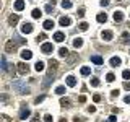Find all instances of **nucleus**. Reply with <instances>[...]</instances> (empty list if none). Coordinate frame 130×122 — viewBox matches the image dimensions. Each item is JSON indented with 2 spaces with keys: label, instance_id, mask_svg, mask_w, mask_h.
Here are the masks:
<instances>
[{
  "label": "nucleus",
  "instance_id": "obj_48",
  "mask_svg": "<svg viewBox=\"0 0 130 122\" xmlns=\"http://www.w3.org/2000/svg\"><path fill=\"white\" fill-rule=\"evenodd\" d=\"M124 88H125V90H130V83H125V85H124Z\"/></svg>",
  "mask_w": 130,
  "mask_h": 122
},
{
  "label": "nucleus",
  "instance_id": "obj_44",
  "mask_svg": "<svg viewBox=\"0 0 130 122\" xmlns=\"http://www.w3.org/2000/svg\"><path fill=\"white\" fill-rule=\"evenodd\" d=\"M31 122H41V119H39V116H34V117H33V121Z\"/></svg>",
  "mask_w": 130,
  "mask_h": 122
},
{
  "label": "nucleus",
  "instance_id": "obj_13",
  "mask_svg": "<svg viewBox=\"0 0 130 122\" xmlns=\"http://www.w3.org/2000/svg\"><path fill=\"white\" fill-rule=\"evenodd\" d=\"M101 38L104 39V41H111L112 38H114V34H112V31H102V34H101Z\"/></svg>",
  "mask_w": 130,
  "mask_h": 122
},
{
  "label": "nucleus",
  "instance_id": "obj_22",
  "mask_svg": "<svg viewBox=\"0 0 130 122\" xmlns=\"http://www.w3.org/2000/svg\"><path fill=\"white\" fill-rule=\"evenodd\" d=\"M13 42H16L18 46H21V44H26V41H25V39H21L20 36H16V34L13 36Z\"/></svg>",
  "mask_w": 130,
  "mask_h": 122
},
{
  "label": "nucleus",
  "instance_id": "obj_10",
  "mask_svg": "<svg viewBox=\"0 0 130 122\" xmlns=\"http://www.w3.org/2000/svg\"><path fill=\"white\" fill-rule=\"evenodd\" d=\"M90 59H91V62H93L94 65H102V62H104V59L101 56H93V57H90Z\"/></svg>",
  "mask_w": 130,
  "mask_h": 122
},
{
  "label": "nucleus",
  "instance_id": "obj_38",
  "mask_svg": "<svg viewBox=\"0 0 130 122\" xmlns=\"http://www.w3.org/2000/svg\"><path fill=\"white\" fill-rule=\"evenodd\" d=\"M86 111H88L90 114H94V112H96V106H88V109H86Z\"/></svg>",
  "mask_w": 130,
  "mask_h": 122
},
{
  "label": "nucleus",
  "instance_id": "obj_14",
  "mask_svg": "<svg viewBox=\"0 0 130 122\" xmlns=\"http://www.w3.org/2000/svg\"><path fill=\"white\" fill-rule=\"evenodd\" d=\"M13 7H15V10H18V11H21V10L25 8V2H23V0H15Z\"/></svg>",
  "mask_w": 130,
  "mask_h": 122
},
{
  "label": "nucleus",
  "instance_id": "obj_17",
  "mask_svg": "<svg viewBox=\"0 0 130 122\" xmlns=\"http://www.w3.org/2000/svg\"><path fill=\"white\" fill-rule=\"evenodd\" d=\"M96 20H98V23H106V21H107V15H106V13H98Z\"/></svg>",
  "mask_w": 130,
  "mask_h": 122
},
{
  "label": "nucleus",
  "instance_id": "obj_6",
  "mask_svg": "<svg viewBox=\"0 0 130 122\" xmlns=\"http://www.w3.org/2000/svg\"><path fill=\"white\" fill-rule=\"evenodd\" d=\"M65 83H67V86H70V88H73L75 85H76V78H75L73 75H68L67 78H65Z\"/></svg>",
  "mask_w": 130,
  "mask_h": 122
},
{
  "label": "nucleus",
  "instance_id": "obj_12",
  "mask_svg": "<svg viewBox=\"0 0 130 122\" xmlns=\"http://www.w3.org/2000/svg\"><path fill=\"white\" fill-rule=\"evenodd\" d=\"M114 21L115 23H122L124 21V13L122 11H114Z\"/></svg>",
  "mask_w": 130,
  "mask_h": 122
},
{
  "label": "nucleus",
  "instance_id": "obj_3",
  "mask_svg": "<svg viewBox=\"0 0 130 122\" xmlns=\"http://www.w3.org/2000/svg\"><path fill=\"white\" fill-rule=\"evenodd\" d=\"M16 68H18V73H20V75H26V73L29 72L28 64H25V62H20L18 65H16Z\"/></svg>",
  "mask_w": 130,
  "mask_h": 122
},
{
  "label": "nucleus",
  "instance_id": "obj_11",
  "mask_svg": "<svg viewBox=\"0 0 130 122\" xmlns=\"http://www.w3.org/2000/svg\"><path fill=\"white\" fill-rule=\"evenodd\" d=\"M109 64H111V67H119L122 64V59L120 57H111V62H109Z\"/></svg>",
  "mask_w": 130,
  "mask_h": 122
},
{
  "label": "nucleus",
  "instance_id": "obj_45",
  "mask_svg": "<svg viewBox=\"0 0 130 122\" xmlns=\"http://www.w3.org/2000/svg\"><path fill=\"white\" fill-rule=\"evenodd\" d=\"M78 101H80V103H85V101H86V96H80Z\"/></svg>",
  "mask_w": 130,
  "mask_h": 122
},
{
  "label": "nucleus",
  "instance_id": "obj_18",
  "mask_svg": "<svg viewBox=\"0 0 130 122\" xmlns=\"http://www.w3.org/2000/svg\"><path fill=\"white\" fill-rule=\"evenodd\" d=\"M18 15H10V18H8V23L10 25H11V26H15V25H16V23H18Z\"/></svg>",
  "mask_w": 130,
  "mask_h": 122
},
{
  "label": "nucleus",
  "instance_id": "obj_7",
  "mask_svg": "<svg viewBox=\"0 0 130 122\" xmlns=\"http://www.w3.org/2000/svg\"><path fill=\"white\" fill-rule=\"evenodd\" d=\"M54 41H55V42H62V41H65V34L62 33V31L54 33Z\"/></svg>",
  "mask_w": 130,
  "mask_h": 122
},
{
  "label": "nucleus",
  "instance_id": "obj_28",
  "mask_svg": "<svg viewBox=\"0 0 130 122\" xmlns=\"http://www.w3.org/2000/svg\"><path fill=\"white\" fill-rule=\"evenodd\" d=\"M49 65H50V68H52V70H55L57 67H59V62H57V60H52V59H50V60H49Z\"/></svg>",
  "mask_w": 130,
  "mask_h": 122
},
{
  "label": "nucleus",
  "instance_id": "obj_40",
  "mask_svg": "<svg viewBox=\"0 0 130 122\" xmlns=\"http://www.w3.org/2000/svg\"><path fill=\"white\" fill-rule=\"evenodd\" d=\"M115 121H117V117H115L114 114H112V116H109V117H107V122H115Z\"/></svg>",
  "mask_w": 130,
  "mask_h": 122
},
{
  "label": "nucleus",
  "instance_id": "obj_37",
  "mask_svg": "<svg viewBox=\"0 0 130 122\" xmlns=\"http://www.w3.org/2000/svg\"><path fill=\"white\" fill-rule=\"evenodd\" d=\"M93 101L94 103H99V101H101V94H98V93L93 94Z\"/></svg>",
  "mask_w": 130,
  "mask_h": 122
},
{
  "label": "nucleus",
  "instance_id": "obj_19",
  "mask_svg": "<svg viewBox=\"0 0 130 122\" xmlns=\"http://www.w3.org/2000/svg\"><path fill=\"white\" fill-rule=\"evenodd\" d=\"M5 51H7V52H13V51H15V42H13V41H8L7 46H5Z\"/></svg>",
  "mask_w": 130,
  "mask_h": 122
},
{
  "label": "nucleus",
  "instance_id": "obj_4",
  "mask_svg": "<svg viewBox=\"0 0 130 122\" xmlns=\"http://www.w3.org/2000/svg\"><path fill=\"white\" fill-rule=\"evenodd\" d=\"M31 31H33V25L31 23H23L21 25V33L23 34H29Z\"/></svg>",
  "mask_w": 130,
  "mask_h": 122
},
{
  "label": "nucleus",
  "instance_id": "obj_33",
  "mask_svg": "<svg viewBox=\"0 0 130 122\" xmlns=\"http://www.w3.org/2000/svg\"><path fill=\"white\" fill-rule=\"evenodd\" d=\"M91 86H94V88H96V86H99V80H98L96 76L91 78Z\"/></svg>",
  "mask_w": 130,
  "mask_h": 122
},
{
  "label": "nucleus",
  "instance_id": "obj_42",
  "mask_svg": "<svg viewBox=\"0 0 130 122\" xmlns=\"http://www.w3.org/2000/svg\"><path fill=\"white\" fill-rule=\"evenodd\" d=\"M83 15H85V8L81 7V8L78 10V16H80V18H83Z\"/></svg>",
  "mask_w": 130,
  "mask_h": 122
},
{
  "label": "nucleus",
  "instance_id": "obj_35",
  "mask_svg": "<svg viewBox=\"0 0 130 122\" xmlns=\"http://www.w3.org/2000/svg\"><path fill=\"white\" fill-rule=\"evenodd\" d=\"M44 39H46V33H42V34H39V36L36 38V41H37V42H42Z\"/></svg>",
  "mask_w": 130,
  "mask_h": 122
},
{
  "label": "nucleus",
  "instance_id": "obj_24",
  "mask_svg": "<svg viewBox=\"0 0 130 122\" xmlns=\"http://www.w3.org/2000/svg\"><path fill=\"white\" fill-rule=\"evenodd\" d=\"M54 5H55V0H52L49 5H46V11L47 13H52V11H54Z\"/></svg>",
  "mask_w": 130,
  "mask_h": 122
},
{
  "label": "nucleus",
  "instance_id": "obj_39",
  "mask_svg": "<svg viewBox=\"0 0 130 122\" xmlns=\"http://www.w3.org/2000/svg\"><path fill=\"white\" fill-rule=\"evenodd\" d=\"M122 39H124V41H127V39H130V34L127 33V31H125V33H122Z\"/></svg>",
  "mask_w": 130,
  "mask_h": 122
},
{
  "label": "nucleus",
  "instance_id": "obj_41",
  "mask_svg": "<svg viewBox=\"0 0 130 122\" xmlns=\"http://www.w3.org/2000/svg\"><path fill=\"white\" fill-rule=\"evenodd\" d=\"M42 101H44V96H39V98H36V99H34V103H36V104L42 103Z\"/></svg>",
  "mask_w": 130,
  "mask_h": 122
},
{
  "label": "nucleus",
  "instance_id": "obj_9",
  "mask_svg": "<svg viewBox=\"0 0 130 122\" xmlns=\"http://www.w3.org/2000/svg\"><path fill=\"white\" fill-rule=\"evenodd\" d=\"M33 57V52L29 51V49H25V51H21V59L23 60H29Z\"/></svg>",
  "mask_w": 130,
  "mask_h": 122
},
{
  "label": "nucleus",
  "instance_id": "obj_32",
  "mask_svg": "<svg viewBox=\"0 0 130 122\" xmlns=\"http://www.w3.org/2000/svg\"><path fill=\"white\" fill-rule=\"evenodd\" d=\"M122 78L124 80H130V70H124L122 72Z\"/></svg>",
  "mask_w": 130,
  "mask_h": 122
},
{
  "label": "nucleus",
  "instance_id": "obj_43",
  "mask_svg": "<svg viewBox=\"0 0 130 122\" xmlns=\"http://www.w3.org/2000/svg\"><path fill=\"white\" fill-rule=\"evenodd\" d=\"M101 5L102 7H107L109 5V0H101Z\"/></svg>",
  "mask_w": 130,
  "mask_h": 122
},
{
  "label": "nucleus",
  "instance_id": "obj_47",
  "mask_svg": "<svg viewBox=\"0 0 130 122\" xmlns=\"http://www.w3.org/2000/svg\"><path fill=\"white\" fill-rule=\"evenodd\" d=\"M124 101H125V103H127V104L130 103V94H127V96H125V98H124Z\"/></svg>",
  "mask_w": 130,
  "mask_h": 122
},
{
  "label": "nucleus",
  "instance_id": "obj_25",
  "mask_svg": "<svg viewBox=\"0 0 130 122\" xmlns=\"http://www.w3.org/2000/svg\"><path fill=\"white\" fill-rule=\"evenodd\" d=\"M34 68H36L37 72H42V70H44V62H41V60H39V62H36Z\"/></svg>",
  "mask_w": 130,
  "mask_h": 122
},
{
  "label": "nucleus",
  "instance_id": "obj_21",
  "mask_svg": "<svg viewBox=\"0 0 130 122\" xmlns=\"http://www.w3.org/2000/svg\"><path fill=\"white\" fill-rule=\"evenodd\" d=\"M68 54H70V52H68L67 47H60V49H59V56H60V57H67Z\"/></svg>",
  "mask_w": 130,
  "mask_h": 122
},
{
  "label": "nucleus",
  "instance_id": "obj_26",
  "mask_svg": "<svg viewBox=\"0 0 130 122\" xmlns=\"http://www.w3.org/2000/svg\"><path fill=\"white\" fill-rule=\"evenodd\" d=\"M62 7H64V8H72V2H70V0H62Z\"/></svg>",
  "mask_w": 130,
  "mask_h": 122
},
{
  "label": "nucleus",
  "instance_id": "obj_34",
  "mask_svg": "<svg viewBox=\"0 0 130 122\" xmlns=\"http://www.w3.org/2000/svg\"><path fill=\"white\" fill-rule=\"evenodd\" d=\"M44 122H54V117H52L50 114H46V116H44Z\"/></svg>",
  "mask_w": 130,
  "mask_h": 122
},
{
  "label": "nucleus",
  "instance_id": "obj_2",
  "mask_svg": "<svg viewBox=\"0 0 130 122\" xmlns=\"http://www.w3.org/2000/svg\"><path fill=\"white\" fill-rule=\"evenodd\" d=\"M41 51H42L44 54H52V52H54V44H52V42H44V44L41 46Z\"/></svg>",
  "mask_w": 130,
  "mask_h": 122
},
{
  "label": "nucleus",
  "instance_id": "obj_46",
  "mask_svg": "<svg viewBox=\"0 0 130 122\" xmlns=\"http://www.w3.org/2000/svg\"><path fill=\"white\" fill-rule=\"evenodd\" d=\"M112 96H114V98H115V96H119V90H114V91H112Z\"/></svg>",
  "mask_w": 130,
  "mask_h": 122
},
{
  "label": "nucleus",
  "instance_id": "obj_16",
  "mask_svg": "<svg viewBox=\"0 0 130 122\" xmlns=\"http://www.w3.org/2000/svg\"><path fill=\"white\" fill-rule=\"evenodd\" d=\"M31 16H33V18H36V20H39L41 16H42V11H41L39 8H34L33 11H31Z\"/></svg>",
  "mask_w": 130,
  "mask_h": 122
},
{
  "label": "nucleus",
  "instance_id": "obj_36",
  "mask_svg": "<svg viewBox=\"0 0 130 122\" xmlns=\"http://www.w3.org/2000/svg\"><path fill=\"white\" fill-rule=\"evenodd\" d=\"M2 70L7 72V59H5V57H2Z\"/></svg>",
  "mask_w": 130,
  "mask_h": 122
},
{
  "label": "nucleus",
  "instance_id": "obj_30",
  "mask_svg": "<svg viewBox=\"0 0 130 122\" xmlns=\"http://www.w3.org/2000/svg\"><path fill=\"white\" fill-rule=\"evenodd\" d=\"M114 80H115V75H114V73H107V75H106V81L111 83V81H114Z\"/></svg>",
  "mask_w": 130,
  "mask_h": 122
},
{
  "label": "nucleus",
  "instance_id": "obj_15",
  "mask_svg": "<svg viewBox=\"0 0 130 122\" xmlns=\"http://www.w3.org/2000/svg\"><path fill=\"white\" fill-rule=\"evenodd\" d=\"M42 28L44 29H52L54 28V21H52V20H46V21L42 23Z\"/></svg>",
  "mask_w": 130,
  "mask_h": 122
},
{
  "label": "nucleus",
  "instance_id": "obj_29",
  "mask_svg": "<svg viewBox=\"0 0 130 122\" xmlns=\"http://www.w3.org/2000/svg\"><path fill=\"white\" fill-rule=\"evenodd\" d=\"M78 28L81 29V31H86V29L90 28V25H88L86 21H83V23H80V25H78Z\"/></svg>",
  "mask_w": 130,
  "mask_h": 122
},
{
  "label": "nucleus",
  "instance_id": "obj_8",
  "mask_svg": "<svg viewBox=\"0 0 130 122\" xmlns=\"http://www.w3.org/2000/svg\"><path fill=\"white\" fill-rule=\"evenodd\" d=\"M59 23H60V26H70L72 25V20H70V16H62V18L59 20Z\"/></svg>",
  "mask_w": 130,
  "mask_h": 122
},
{
  "label": "nucleus",
  "instance_id": "obj_49",
  "mask_svg": "<svg viewBox=\"0 0 130 122\" xmlns=\"http://www.w3.org/2000/svg\"><path fill=\"white\" fill-rule=\"evenodd\" d=\"M73 122H81V119H80V117H75V119H73Z\"/></svg>",
  "mask_w": 130,
  "mask_h": 122
},
{
  "label": "nucleus",
  "instance_id": "obj_23",
  "mask_svg": "<svg viewBox=\"0 0 130 122\" xmlns=\"http://www.w3.org/2000/svg\"><path fill=\"white\" fill-rule=\"evenodd\" d=\"M81 46H83V39H81V38L73 39V47H76V49H78V47H81Z\"/></svg>",
  "mask_w": 130,
  "mask_h": 122
},
{
  "label": "nucleus",
  "instance_id": "obj_20",
  "mask_svg": "<svg viewBox=\"0 0 130 122\" xmlns=\"http://www.w3.org/2000/svg\"><path fill=\"white\" fill-rule=\"evenodd\" d=\"M80 72H81V75L83 76H88V75H91V68H90V67H81V70H80Z\"/></svg>",
  "mask_w": 130,
  "mask_h": 122
},
{
  "label": "nucleus",
  "instance_id": "obj_5",
  "mask_svg": "<svg viewBox=\"0 0 130 122\" xmlns=\"http://www.w3.org/2000/svg\"><path fill=\"white\" fill-rule=\"evenodd\" d=\"M29 116H31V111H29L28 107H23V109L20 111V119H21V121H25V119H28Z\"/></svg>",
  "mask_w": 130,
  "mask_h": 122
},
{
  "label": "nucleus",
  "instance_id": "obj_27",
  "mask_svg": "<svg viewBox=\"0 0 130 122\" xmlns=\"http://www.w3.org/2000/svg\"><path fill=\"white\" fill-rule=\"evenodd\" d=\"M55 94H65V86H62V85L57 86L55 88Z\"/></svg>",
  "mask_w": 130,
  "mask_h": 122
},
{
  "label": "nucleus",
  "instance_id": "obj_31",
  "mask_svg": "<svg viewBox=\"0 0 130 122\" xmlns=\"http://www.w3.org/2000/svg\"><path fill=\"white\" fill-rule=\"evenodd\" d=\"M60 104L65 106V107H70V101H68L67 98H62V99H60Z\"/></svg>",
  "mask_w": 130,
  "mask_h": 122
},
{
  "label": "nucleus",
  "instance_id": "obj_1",
  "mask_svg": "<svg viewBox=\"0 0 130 122\" xmlns=\"http://www.w3.org/2000/svg\"><path fill=\"white\" fill-rule=\"evenodd\" d=\"M13 88L21 94H28L29 93V88L26 86V83H23V81H20V80H15V81H13Z\"/></svg>",
  "mask_w": 130,
  "mask_h": 122
}]
</instances>
